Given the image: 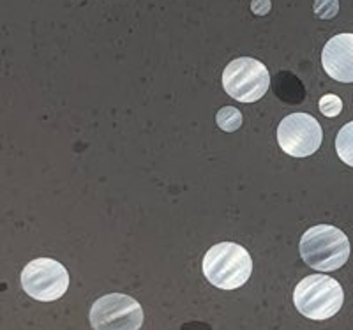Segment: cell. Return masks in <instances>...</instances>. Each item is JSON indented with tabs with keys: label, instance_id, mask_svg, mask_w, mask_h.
Here are the masks:
<instances>
[{
	"label": "cell",
	"instance_id": "1",
	"mask_svg": "<svg viewBox=\"0 0 353 330\" xmlns=\"http://www.w3.org/2000/svg\"><path fill=\"white\" fill-rule=\"evenodd\" d=\"M253 272V260L248 249L233 242H221L210 247L203 258V274L210 285L221 290H235L248 282Z\"/></svg>",
	"mask_w": 353,
	"mask_h": 330
},
{
	"label": "cell",
	"instance_id": "2",
	"mask_svg": "<svg viewBox=\"0 0 353 330\" xmlns=\"http://www.w3.org/2000/svg\"><path fill=\"white\" fill-rule=\"evenodd\" d=\"M301 256L311 269L320 272L341 269L350 258L348 237L336 226H313L302 235Z\"/></svg>",
	"mask_w": 353,
	"mask_h": 330
},
{
	"label": "cell",
	"instance_id": "3",
	"mask_svg": "<svg viewBox=\"0 0 353 330\" xmlns=\"http://www.w3.org/2000/svg\"><path fill=\"white\" fill-rule=\"evenodd\" d=\"M293 302L299 313L309 320H329L339 313L345 302L341 285L327 276H307L293 291Z\"/></svg>",
	"mask_w": 353,
	"mask_h": 330
},
{
	"label": "cell",
	"instance_id": "4",
	"mask_svg": "<svg viewBox=\"0 0 353 330\" xmlns=\"http://www.w3.org/2000/svg\"><path fill=\"white\" fill-rule=\"evenodd\" d=\"M270 85L269 69L251 56H241L226 65L223 87L226 94L241 103L260 101Z\"/></svg>",
	"mask_w": 353,
	"mask_h": 330
},
{
	"label": "cell",
	"instance_id": "5",
	"mask_svg": "<svg viewBox=\"0 0 353 330\" xmlns=\"http://www.w3.org/2000/svg\"><path fill=\"white\" fill-rule=\"evenodd\" d=\"M21 286L36 300L52 302L69 288V274L62 263L52 258H37L27 263L21 272Z\"/></svg>",
	"mask_w": 353,
	"mask_h": 330
},
{
	"label": "cell",
	"instance_id": "6",
	"mask_svg": "<svg viewBox=\"0 0 353 330\" xmlns=\"http://www.w3.org/2000/svg\"><path fill=\"white\" fill-rule=\"evenodd\" d=\"M143 309L132 297L124 293H108L97 298L90 309V325L94 330H140Z\"/></svg>",
	"mask_w": 353,
	"mask_h": 330
},
{
	"label": "cell",
	"instance_id": "7",
	"mask_svg": "<svg viewBox=\"0 0 353 330\" xmlns=\"http://www.w3.org/2000/svg\"><path fill=\"white\" fill-rule=\"evenodd\" d=\"M321 140L320 122L309 113H292L277 127V143L283 152L293 157L313 156L320 149Z\"/></svg>",
	"mask_w": 353,
	"mask_h": 330
},
{
	"label": "cell",
	"instance_id": "8",
	"mask_svg": "<svg viewBox=\"0 0 353 330\" xmlns=\"http://www.w3.org/2000/svg\"><path fill=\"white\" fill-rule=\"evenodd\" d=\"M321 64L332 80L353 83V34H337L321 53Z\"/></svg>",
	"mask_w": 353,
	"mask_h": 330
},
{
	"label": "cell",
	"instance_id": "9",
	"mask_svg": "<svg viewBox=\"0 0 353 330\" xmlns=\"http://www.w3.org/2000/svg\"><path fill=\"white\" fill-rule=\"evenodd\" d=\"M336 150L337 156L341 157V161L353 168V121L343 125L341 131L337 133Z\"/></svg>",
	"mask_w": 353,
	"mask_h": 330
},
{
	"label": "cell",
	"instance_id": "10",
	"mask_svg": "<svg viewBox=\"0 0 353 330\" xmlns=\"http://www.w3.org/2000/svg\"><path fill=\"white\" fill-rule=\"evenodd\" d=\"M216 121L223 131L233 133V131H237L242 125V113L237 108H233V106H225V108H221L217 112Z\"/></svg>",
	"mask_w": 353,
	"mask_h": 330
},
{
	"label": "cell",
	"instance_id": "11",
	"mask_svg": "<svg viewBox=\"0 0 353 330\" xmlns=\"http://www.w3.org/2000/svg\"><path fill=\"white\" fill-rule=\"evenodd\" d=\"M343 110V101L336 94H327L320 99V112L325 117H337Z\"/></svg>",
	"mask_w": 353,
	"mask_h": 330
},
{
	"label": "cell",
	"instance_id": "12",
	"mask_svg": "<svg viewBox=\"0 0 353 330\" xmlns=\"http://www.w3.org/2000/svg\"><path fill=\"white\" fill-rule=\"evenodd\" d=\"M339 11V2L337 0H316L314 2V14L321 20H330Z\"/></svg>",
	"mask_w": 353,
	"mask_h": 330
},
{
	"label": "cell",
	"instance_id": "13",
	"mask_svg": "<svg viewBox=\"0 0 353 330\" xmlns=\"http://www.w3.org/2000/svg\"><path fill=\"white\" fill-rule=\"evenodd\" d=\"M270 0H253L251 2V9H253L254 14H258V17H263V14H267V12L270 11Z\"/></svg>",
	"mask_w": 353,
	"mask_h": 330
}]
</instances>
